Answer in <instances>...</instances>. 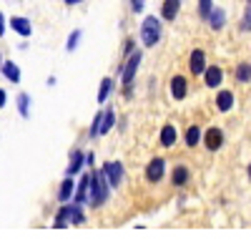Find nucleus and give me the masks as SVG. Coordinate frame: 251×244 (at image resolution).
<instances>
[{
	"label": "nucleus",
	"instance_id": "nucleus-15",
	"mask_svg": "<svg viewBox=\"0 0 251 244\" xmlns=\"http://www.w3.org/2000/svg\"><path fill=\"white\" fill-rule=\"evenodd\" d=\"M75 196V187H73V179L71 176H66L63 179V184H60V189H58V199L66 204V201H71Z\"/></svg>",
	"mask_w": 251,
	"mask_h": 244
},
{
	"label": "nucleus",
	"instance_id": "nucleus-6",
	"mask_svg": "<svg viewBox=\"0 0 251 244\" xmlns=\"http://www.w3.org/2000/svg\"><path fill=\"white\" fill-rule=\"evenodd\" d=\"M103 171H106V176H108V181H111V187L116 189V187H121V181H123V164L121 161H108V164H103L100 166Z\"/></svg>",
	"mask_w": 251,
	"mask_h": 244
},
{
	"label": "nucleus",
	"instance_id": "nucleus-32",
	"mask_svg": "<svg viewBox=\"0 0 251 244\" xmlns=\"http://www.w3.org/2000/svg\"><path fill=\"white\" fill-rule=\"evenodd\" d=\"M0 33L5 35V15H0Z\"/></svg>",
	"mask_w": 251,
	"mask_h": 244
},
{
	"label": "nucleus",
	"instance_id": "nucleus-11",
	"mask_svg": "<svg viewBox=\"0 0 251 244\" xmlns=\"http://www.w3.org/2000/svg\"><path fill=\"white\" fill-rule=\"evenodd\" d=\"M203 81H206V88H219L224 81V71L219 66H208L203 73Z\"/></svg>",
	"mask_w": 251,
	"mask_h": 244
},
{
	"label": "nucleus",
	"instance_id": "nucleus-5",
	"mask_svg": "<svg viewBox=\"0 0 251 244\" xmlns=\"http://www.w3.org/2000/svg\"><path fill=\"white\" fill-rule=\"evenodd\" d=\"M203 144H206L208 151H219V149L224 146V131H221L219 126L206 129V134H203Z\"/></svg>",
	"mask_w": 251,
	"mask_h": 244
},
{
	"label": "nucleus",
	"instance_id": "nucleus-8",
	"mask_svg": "<svg viewBox=\"0 0 251 244\" xmlns=\"http://www.w3.org/2000/svg\"><path fill=\"white\" fill-rule=\"evenodd\" d=\"M188 68H191V73L194 76H203L206 73V53L201 51V48H196L194 53H191V60H188Z\"/></svg>",
	"mask_w": 251,
	"mask_h": 244
},
{
	"label": "nucleus",
	"instance_id": "nucleus-23",
	"mask_svg": "<svg viewBox=\"0 0 251 244\" xmlns=\"http://www.w3.org/2000/svg\"><path fill=\"white\" fill-rule=\"evenodd\" d=\"M111 88H113V81L106 76V78L100 81V88H98V104H106V98H108Z\"/></svg>",
	"mask_w": 251,
	"mask_h": 244
},
{
	"label": "nucleus",
	"instance_id": "nucleus-17",
	"mask_svg": "<svg viewBox=\"0 0 251 244\" xmlns=\"http://www.w3.org/2000/svg\"><path fill=\"white\" fill-rule=\"evenodd\" d=\"M10 28H13L18 35H25V38L33 33V28H30V23H28L25 18H10Z\"/></svg>",
	"mask_w": 251,
	"mask_h": 244
},
{
	"label": "nucleus",
	"instance_id": "nucleus-14",
	"mask_svg": "<svg viewBox=\"0 0 251 244\" xmlns=\"http://www.w3.org/2000/svg\"><path fill=\"white\" fill-rule=\"evenodd\" d=\"M158 141H161V146H166V149H171V146L176 144V126H171V124H166V126L161 129V134H158Z\"/></svg>",
	"mask_w": 251,
	"mask_h": 244
},
{
	"label": "nucleus",
	"instance_id": "nucleus-22",
	"mask_svg": "<svg viewBox=\"0 0 251 244\" xmlns=\"http://www.w3.org/2000/svg\"><path fill=\"white\" fill-rule=\"evenodd\" d=\"M224 23H226V13H224L221 8H214L211 18H208V26H211L214 30H221V28H224Z\"/></svg>",
	"mask_w": 251,
	"mask_h": 244
},
{
	"label": "nucleus",
	"instance_id": "nucleus-4",
	"mask_svg": "<svg viewBox=\"0 0 251 244\" xmlns=\"http://www.w3.org/2000/svg\"><path fill=\"white\" fill-rule=\"evenodd\" d=\"M163 176H166V161H163L161 156L151 159V161H149V166H146V179H149L151 184H158Z\"/></svg>",
	"mask_w": 251,
	"mask_h": 244
},
{
	"label": "nucleus",
	"instance_id": "nucleus-26",
	"mask_svg": "<svg viewBox=\"0 0 251 244\" xmlns=\"http://www.w3.org/2000/svg\"><path fill=\"white\" fill-rule=\"evenodd\" d=\"M71 221H68V204H63L58 217H55V229H63V227H68Z\"/></svg>",
	"mask_w": 251,
	"mask_h": 244
},
{
	"label": "nucleus",
	"instance_id": "nucleus-16",
	"mask_svg": "<svg viewBox=\"0 0 251 244\" xmlns=\"http://www.w3.org/2000/svg\"><path fill=\"white\" fill-rule=\"evenodd\" d=\"M178 8H181V0H163V3H161L163 20H174L178 15Z\"/></svg>",
	"mask_w": 251,
	"mask_h": 244
},
{
	"label": "nucleus",
	"instance_id": "nucleus-18",
	"mask_svg": "<svg viewBox=\"0 0 251 244\" xmlns=\"http://www.w3.org/2000/svg\"><path fill=\"white\" fill-rule=\"evenodd\" d=\"M183 138H186V146H199V144H201V138H203V134H201L199 126H188Z\"/></svg>",
	"mask_w": 251,
	"mask_h": 244
},
{
	"label": "nucleus",
	"instance_id": "nucleus-29",
	"mask_svg": "<svg viewBox=\"0 0 251 244\" xmlns=\"http://www.w3.org/2000/svg\"><path fill=\"white\" fill-rule=\"evenodd\" d=\"M80 30H73L71 35H68V43H66V51H75V46H78V40H80Z\"/></svg>",
	"mask_w": 251,
	"mask_h": 244
},
{
	"label": "nucleus",
	"instance_id": "nucleus-34",
	"mask_svg": "<svg viewBox=\"0 0 251 244\" xmlns=\"http://www.w3.org/2000/svg\"><path fill=\"white\" fill-rule=\"evenodd\" d=\"M249 179H251V164H249Z\"/></svg>",
	"mask_w": 251,
	"mask_h": 244
},
{
	"label": "nucleus",
	"instance_id": "nucleus-12",
	"mask_svg": "<svg viewBox=\"0 0 251 244\" xmlns=\"http://www.w3.org/2000/svg\"><path fill=\"white\" fill-rule=\"evenodd\" d=\"M188 179H191V171H188V166H183V164L174 166V171H171V184H174V187H186Z\"/></svg>",
	"mask_w": 251,
	"mask_h": 244
},
{
	"label": "nucleus",
	"instance_id": "nucleus-19",
	"mask_svg": "<svg viewBox=\"0 0 251 244\" xmlns=\"http://www.w3.org/2000/svg\"><path fill=\"white\" fill-rule=\"evenodd\" d=\"M113 124H116V113H113V108H106L103 111V121H100V136H106L113 129Z\"/></svg>",
	"mask_w": 251,
	"mask_h": 244
},
{
	"label": "nucleus",
	"instance_id": "nucleus-28",
	"mask_svg": "<svg viewBox=\"0 0 251 244\" xmlns=\"http://www.w3.org/2000/svg\"><path fill=\"white\" fill-rule=\"evenodd\" d=\"M239 28H241V30H251V0L246 3V10H244V18H241Z\"/></svg>",
	"mask_w": 251,
	"mask_h": 244
},
{
	"label": "nucleus",
	"instance_id": "nucleus-13",
	"mask_svg": "<svg viewBox=\"0 0 251 244\" xmlns=\"http://www.w3.org/2000/svg\"><path fill=\"white\" fill-rule=\"evenodd\" d=\"M216 108H219L221 113H226V111H231V108H234V93L228 91V88L216 93Z\"/></svg>",
	"mask_w": 251,
	"mask_h": 244
},
{
	"label": "nucleus",
	"instance_id": "nucleus-30",
	"mask_svg": "<svg viewBox=\"0 0 251 244\" xmlns=\"http://www.w3.org/2000/svg\"><path fill=\"white\" fill-rule=\"evenodd\" d=\"M143 5H146V0H131V8H133L136 13H141V10H143Z\"/></svg>",
	"mask_w": 251,
	"mask_h": 244
},
{
	"label": "nucleus",
	"instance_id": "nucleus-1",
	"mask_svg": "<svg viewBox=\"0 0 251 244\" xmlns=\"http://www.w3.org/2000/svg\"><path fill=\"white\" fill-rule=\"evenodd\" d=\"M91 176H93V181H91V199H88V204L91 207H100L103 201L108 199V194H111V181H108V176H106V171H91Z\"/></svg>",
	"mask_w": 251,
	"mask_h": 244
},
{
	"label": "nucleus",
	"instance_id": "nucleus-20",
	"mask_svg": "<svg viewBox=\"0 0 251 244\" xmlns=\"http://www.w3.org/2000/svg\"><path fill=\"white\" fill-rule=\"evenodd\" d=\"M3 76L10 81V83H18V81H20V68L13 63V60H5V63H3Z\"/></svg>",
	"mask_w": 251,
	"mask_h": 244
},
{
	"label": "nucleus",
	"instance_id": "nucleus-31",
	"mask_svg": "<svg viewBox=\"0 0 251 244\" xmlns=\"http://www.w3.org/2000/svg\"><path fill=\"white\" fill-rule=\"evenodd\" d=\"M5 104H8V93H5V91H0V106L5 108Z\"/></svg>",
	"mask_w": 251,
	"mask_h": 244
},
{
	"label": "nucleus",
	"instance_id": "nucleus-25",
	"mask_svg": "<svg viewBox=\"0 0 251 244\" xmlns=\"http://www.w3.org/2000/svg\"><path fill=\"white\" fill-rule=\"evenodd\" d=\"M236 81L239 83H249L251 81V66L249 63H239L236 66Z\"/></svg>",
	"mask_w": 251,
	"mask_h": 244
},
{
	"label": "nucleus",
	"instance_id": "nucleus-3",
	"mask_svg": "<svg viewBox=\"0 0 251 244\" xmlns=\"http://www.w3.org/2000/svg\"><path fill=\"white\" fill-rule=\"evenodd\" d=\"M141 58H143V53H141V51H136V53H131V55H128V60H126L123 73H121V78H123V88L133 83L136 71H138V66H141Z\"/></svg>",
	"mask_w": 251,
	"mask_h": 244
},
{
	"label": "nucleus",
	"instance_id": "nucleus-10",
	"mask_svg": "<svg viewBox=\"0 0 251 244\" xmlns=\"http://www.w3.org/2000/svg\"><path fill=\"white\" fill-rule=\"evenodd\" d=\"M186 93H188V81H186V76H174V78H171V96H174L176 101H183Z\"/></svg>",
	"mask_w": 251,
	"mask_h": 244
},
{
	"label": "nucleus",
	"instance_id": "nucleus-33",
	"mask_svg": "<svg viewBox=\"0 0 251 244\" xmlns=\"http://www.w3.org/2000/svg\"><path fill=\"white\" fill-rule=\"evenodd\" d=\"M66 5H78V3H83V0H63Z\"/></svg>",
	"mask_w": 251,
	"mask_h": 244
},
{
	"label": "nucleus",
	"instance_id": "nucleus-27",
	"mask_svg": "<svg viewBox=\"0 0 251 244\" xmlns=\"http://www.w3.org/2000/svg\"><path fill=\"white\" fill-rule=\"evenodd\" d=\"M211 13H214V3H211V0H199V15L203 20H208V18H211Z\"/></svg>",
	"mask_w": 251,
	"mask_h": 244
},
{
	"label": "nucleus",
	"instance_id": "nucleus-21",
	"mask_svg": "<svg viewBox=\"0 0 251 244\" xmlns=\"http://www.w3.org/2000/svg\"><path fill=\"white\" fill-rule=\"evenodd\" d=\"M68 221L71 224H83L86 221V214H83L80 204H68Z\"/></svg>",
	"mask_w": 251,
	"mask_h": 244
},
{
	"label": "nucleus",
	"instance_id": "nucleus-2",
	"mask_svg": "<svg viewBox=\"0 0 251 244\" xmlns=\"http://www.w3.org/2000/svg\"><path fill=\"white\" fill-rule=\"evenodd\" d=\"M161 40V20L153 15H146V20L141 23V43L146 48H153Z\"/></svg>",
	"mask_w": 251,
	"mask_h": 244
},
{
	"label": "nucleus",
	"instance_id": "nucleus-24",
	"mask_svg": "<svg viewBox=\"0 0 251 244\" xmlns=\"http://www.w3.org/2000/svg\"><path fill=\"white\" fill-rule=\"evenodd\" d=\"M18 111H20V116H23V118L30 116V96L28 93H20L18 96Z\"/></svg>",
	"mask_w": 251,
	"mask_h": 244
},
{
	"label": "nucleus",
	"instance_id": "nucleus-7",
	"mask_svg": "<svg viewBox=\"0 0 251 244\" xmlns=\"http://www.w3.org/2000/svg\"><path fill=\"white\" fill-rule=\"evenodd\" d=\"M91 181H93V176L91 174H83L80 176V181H78V189H75V196H73V201L75 204H86V201L91 199Z\"/></svg>",
	"mask_w": 251,
	"mask_h": 244
},
{
	"label": "nucleus",
	"instance_id": "nucleus-9",
	"mask_svg": "<svg viewBox=\"0 0 251 244\" xmlns=\"http://www.w3.org/2000/svg\"><path fill=\"white\" fill-rule=\"evenodd\" d=\"M86 161H88V154L73 151V154H71V164H68V169H66V176H75V174H80Z\"/></svg>",
	"mask_w": 251,
	"mask_h": 244
}]
</instances>
